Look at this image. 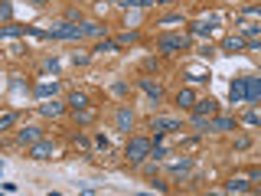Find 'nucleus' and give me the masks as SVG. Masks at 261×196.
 Instances as JSON below:
<instances>
[{
    "instance_id": "32",
    "label": "nucleus",
    "mask_w": 261,
    "mask_h": 196,
    "mask_svg": "<svg viewBox=\"0 0 261 196\" xmlns=\"http://www.w3.org/2000/svg\"><path fill=\"white\" fill-rule=\"evenodd\" d=\"M248 49H251V53H261V39L255 36V39H251V43H248Z\"/></svg>"
},
{
    "instance_id": "15",
    "label": "nucleus",
    "mask_w": 261,
    "mask_h": 196,
    "mask_svg": "<svg viewBox=\"0 0 261 196\" xmlns=\"http://www.w3.org/2000/svg\"><path fill=\"white\" fill-rule=\"evenodd\" d=\"M69 105H72V111H82V108H88V95H82V92H72V95H69Z\"/></svg>"
},
{
    "instance_id": "6",
    "label": "nucleus",
    "mask_w": 261,
    "mask_h": 196,
    "mask_svg": "<svg viewBox=\"0 0 261 196\" xmlns=\"http://www.w3.org/2000/svg\"><path fill=\"white\" fill-rule=\"evenodd\" d=\"M228 98H232V105L248 102V95H245V79H235L232 85H228Z\"/></svg>"
},
{
    "instance_id": "9",
    "label": "nucleus",
    "mask_w": 261,
    "mask_h": 196,
    "mask_svg": "<svg viewBox=\"0 0 261 196\" xmlns=\"http://www.w3.org/2000/svg\"><path fill=\"white\" fill-rule=\"evenodd\" d=\"M179 128V118H153L150 121V131H163V134H167V131H176Z\"/></svg>"
},
{
    "instance_id": "5",
    "label": "nucleus",
    "mask_w": 261,
    "mask_h": 196,
    "mask_svg": "<svg viewBox=\"0 0 261 196\" xmlns=\"http://www.w3.org/2000/svg\"><path fill=\"white\" fill-rule=\"evenodd\" d=\"M193 114H209V118H216V114H219V102H212V98H199V102L193 105Z\"/></svg>"
},
{
    "instance_id": "25",
    "label": "nucleus",
    "mask_w": 261,
    "mask_h": 196,
    "mask_svg": "<svg viewBox=\"0 0 261 196\" xmlns=\"http://www.w3.org/2000/svg\"><path fill=\"white\" fill-rule=\"evenodd\" d=\"M242 33H245V36H258L261 27H255V23H242Z\"/></svg>"
},
{
    "instance_id": "17",
    "label": "nucleus",
    "mask_w": 261,
    "mask_h": 196,
    "mask_svg": "<svg viewBox=\"0 0 261 196\" xmlns=\"http://www.w3.org/2000/svg\"><path fill=\"white\" fill-rule=\"evenodd\" d=\"M39 111H43L46 118H59V114H62V105H59V102H46Z\"/></svg>"
},
{
    "instance_id": "4",
    "label": "nucleus",
    "mask_w": 261,
    "mask_h": 196,
    "mask_svg": "<svg viewBox=\"0 0 261 196\" xmlns=\"http://www.w3.org/2000/svg\"><path fill=\"white\" fill-rule=\"evenodd\" d=\"M53 154H56V144L46 141V137H43V141H36V144H30V157L33 160H49Z\"/></svg>"
},
{
    "instance_id": "14",
    "label": "nucleus",
    "mask_w": 261,
    "mask_h": 196,
    "mask_svg": "<svg viewBox=\"0 0 261 196\" xmlns=\"http://www.w3.org/2000/svg\"><path fill=\"white\" fill-rule=\"evenodd\" d=\"M176 105H179V108H193V105H196V95L190 92V88H183V92H176Z\"/></svg>"
},
{
    "instance_id": "10",
    "label": "nucleus",
    "mask_w": 261,
    "mask_h": 196,
    "mask_svg": "<svg viewBox=\"0 0 261 196\" xmlns=\"http://www.w3.org/2000/svg\"><path fill=\"white\" fill-rule=\"evenodd\" d=\"M141 88L153 98V102H160V98H163V88L157 85V82H150V79H141Z\"/></svg>"
},
{
    "instance_id": "11",
    "label": "nucleus",
    "mask_w": 261,
    "mask_h": 196,
    "mask_svg": "<svg viewBox=\"0 0 261 196\" xmlns=\"http://www.w3.org/2000/svg\"><path fill=\"white\" fill-rule=\"evenodd\" d=\"M245 46H248V43H245L242 36H225L222 39V49H225V53H239V49H245Z\"/></svg>"
},
{
    "instance_id": "18",
    "label": "nucleus",
    "mask_w": 261,
    "mask_h": 196,
    "mask_svg": "<svg viewBox=\"0 0 261 196\" xmlns=\"http://www.w3.org/2000/svg\"><path fill=\"white\" fill-rule=\"evenodd\" d=\"M235 118H212V131H232Z\"/></svg>"
},
{
    "instance_id": "16",
    "label": "nucleus",
    "mask_w": 261,
    "mask_h": 196,
    "mask_svg": "<svg viewBox=\"0 0 261 196\" xmlns=\"http://www.w3.org/2000/svg\"><path fill=\"white\" fill-rule=\"evenodd\" d=\"M118 46H121V43H111V39H101V43L95 46V53H98V56H111V53H118Z\"/></svg>"
},
{
    "instance_id": "3",
    "label": "nucleus",
    "mask_w": 261,
    "mask_h": 196,
    "mask_svg": "<svg viewBox=\"0 0 261 196\" xmlns=\"http://www.w3.org/2000/svg\"><path fill=\"white\" fill-rule=\"evenodd\" d=\"M85 36V27H72V23H62L56 30H46V39H82Z\"/></svg>"
},
{
    "instance_id": "30",
    "label": "nucleus",
    "mask_w": 261,
    "mask_h": 196,
    "mask_svg": "<svg viewBox=\"0 0 261 196\" xmlns=\"http://www.w3.org/2000/svg\"><path fill=\"white\" fill-rule=\"evenodd\" d=\"M95 144L101 147V151H108V137H105V134H98V137H95Z\"/></svg>"
},
{
    "instance_id": "28",
    "label": "nucleus",
    "mask_w": 261,
    "mask_h": 196,
    "mask_svg": "<svg viewBox=\"0 0 261 196\" xmlns=\"http://www.w3.org/2000/svg\"><path fill=\"white\" fill-rule=\"evenodd\" d=\"M111 92H114V95H124V92H127V85H124V82H114Z\"/></svg>"
},
{
    "instance_id": "24",
    "label": "nucleus",
    "mask_w": 261,
    "mask_h": 196,
    "mask_svg": "<svg viewBox=\"0 0 261 196\" xmlns=\"http://www.w3.org/2000/svg\"><path fill=\"white\" fill-rule=\"evenodd\" d=\"M137 36H141L137 30H130V33H121V36H118V43H121V46H124V43H134Z\"/></svg>"
},
{
    "instance_id": "20",
    "label": "nucleus",
    "mask_w": 261,
    "mask_h": 196,
    "mask_svg": "<svg viewBox=\"0 0 261 196\" xmlns=\"http://www.w3.org/2000/svg\"><path fill=\"white\" fill-rule=\"evenodd\" d=\"M16 125V114L13 111H4V114H0V131H10Z\"/></svg>"
},
{
    "instance_id": "1",
    "label": "nucleus",
    "mask_w": 261,
    "mask_h": 196,
    "mask_svg": "<svg viewBox=\"0 0 261 196\" xmlns=\"http://www.w3.org/2000/svg\"><path fill=\"white\" fill-rule=\"evenodd\" d=\"M190 46V36L186 33H167V36L157 39V49L160 53H179V49Z\"/></svg>"
},
{
    "instance_id": "26",
    "label": "nucleus",
    "mask_w": 261,
    "mask_h": 196,
    "mask_svg": "<svg viewBox=\"0 0 261 196\" xmlns=\"http://www.w3.org/2000/svg\"><path fill=\"white\" fill-rule=\"evenodd\" d=\"M75 118L79 121H92L95 118V108H82V111H75Z\"/></svg>"
},
{
    "instance_id": "31",
    "label": "nucleus",
    "mask_w": 261,
    "mask_h": 196,
    "mask_svg": "<svg viewBox=\"0 0 261 196\" xmlns=\"http://www.w3.org/2000/svg\"><path fill=\"white\" fill-rule=\"evenodd\" d=\"M245 16H261V7H245Z\"/></svg>"
},
{
    "instance_id": "8",
    "label": "nucleus",
    "mask_w": 261,
    "mask_h": 196,
    "mask_svg": "<svg viewBox=\"0 0 261 196\" xmlns=\"http://www.w3.org/2000/svg\"><path fill=\"white\" fill-rule=\"evenodd\" d=\"M36 141H43V131H39V128H23L20 134H16V144H23V147L36 144Z\"/></svg>"
},
{
    "instance_id": "13",
    "label": "nucleus",
    "mask_w": 261,
    "mask_h": 196,
    "mask_svg": "<svg viewBox=\"0 0 261 196\" xmlns=\"http://www.w3.org/2000/svg\"><path fill=\"white\" fill-rule=\"evenodd\" d=\"M56 92H59V82H56V79H53V82L46 79V82H39V85H36V95H39V98H46V95H56Z\"/></svg>"
},
{
    "instance_id": "7",
    "label": "nucleus",
    "mask_w": 261,
    "mask_h": 196,
    "mask_svg": "<svg viewBox=\"0 0 261 196\" xmlns=\"http://www.w3.org/2000/svg\"><path fill=\"white\" fill-rule=\"evenodd\" d=\"M245 95H248V102H261V79L258 76L245 79Z\"/></svg>"
},
{
    "instance_id": "29",
    "label": "nucleus",
    "mask_w": 261,
    "mask_h": 196,
    "mask_svg": "<svg viewBox=\"0 0 261 196\" xmlns=\"http://www.w3.org/2000/svg\"><path fill=\"white\" fill-rule=\"evenodd\" d=\"M245 125H261V114H258V111H251L248 118H245Z\"/></svg>"
},
{
    "instance_id": "12",
    "label": "nucleus",
    "mask_w": 261,
    "mask_h": 196,
    "mask_svg": "<svg viewBox=\"0 0 261 196\" xmlns=\"http://www.w3.org/2000/svg\"><path fill=\"white\" fill-rule=\"evenodd\" d=\"M130 125H134V114H130V108L124 105V108H118V128L121 131H130Z\"/></svg>"
},
{
    "instance_id": "2",
    "label": "nucleus",
    "mask_w": 261,
    "mask_h": 196,
    "mask_svg": "<svg viewBox=\"0 0 261 196\" xmlns=\"http://www.w3.org/2000/svg\"><path fill=\"white\" fill-rule=\"evenodd\" d=\"M150 147L153 141H147V137H130V144H127V160L130 163H141L150 157Z\"/></svg>"
},
{
    "instance_id": "19",
    "label": "nucleus",
    "mask_w": 261,
    "mask_h": 196,
    "mask_svg": "<svg viewBox=\"0 0 261 196\" xmlns=\"http://www.w3.org/2000/svg\"><path fill=\"white\" fill-rule=\"evenodd\" d=\"M225 190L228 193H248L251 186H248V180H232V183H225Z\"/></svg>"
},
{
    "instance_id": "23",
    "label": "nucleus",
    "mask_w": 261,
    "mask_h": 196,
    "mask_svg": "<svg viewBox=\"0 0 261 196\" xmlns=\"http://www.w3.org/2000/svg\"><path fill=\"white\" fill-rule=\"evenodd\" d=\"M190 167H193V160H190V157H183V160H176V163H173V174H186Z\"/></svg>"
},
{
    "instance_id": "27",
    "label": "nucleus",
    "mask_w": 261,
    "mask_h": 196,
    "mask_svg": "<svg viewBox=\"0 0 261 196\" xmlns=\"http://www.w3.org/2000/svg\"><path fill=\"white\" fill-rule=\"evenodd\" d=\"M163 27H170V23H183V13H170V16H163Z\"/></svg>"
},
{
    "instance_id": "21",
    "label": "nucleus",
    "mask_w": 261,
    "mask_h": 196,
    "mask_svg": "<svg viewBox=\"0 0 261 196\" xmlns=\"http://www.w3.org/2000/svg\"><path fill=\"white\" fill-rule=\"evenodd\" d=\"M4 36L13 39V36H27V27H4Z\"/></svg>"
},
{
    "instance_id": "22",
    "label": "nucleus",
    "mask_w": 261,
    "mask_h": 196,
    "mask_svg": "<svg viewBox=\"0 0 261 196\" xmlns=\"http://www.w3.org/2000/svg\"><path fill=\"white\" fill-rule=\"evenodd\" d=\"M101 33H105L101 23H85V36H101Z\"/></svg>"
},
{
    "instance_id": "33",
    "label": "nucleus",
    "mask_w": 261,
    "mask_h": 196,
    "mask_svg": "<svg viewBox=\"0 0 261 196\" xmlns=\"http://www.w3.org/2000/svg\"><path fill=\"white\" fill-rule=\"evenodd\" d=\"M157 4H163V7H173V4H176V0H157Z\"/></svg>"
}]
</instances>
